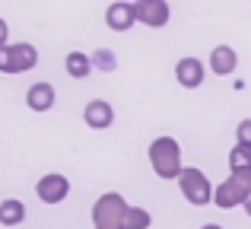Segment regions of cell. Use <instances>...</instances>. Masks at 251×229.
Listing matches in <instances>:
<instances>
[{
    "label": "cell",
    "mask_w": 251,
    "mask_h": 229,
    "mask_svg": "<svg viewBox=\"0 0 251 229\" xmlns=\"http://www.w3.org/2000/svg\"><path fill=\"white\" fill-rule=\"evenodd\" d=\"M147 153H150V166H153V172L159 175V178H178V175L184 172L181 147H178L175 137H156Z\"/></svg>",
    "instance_id": "1"
},
{
    "label": "cell",
    "mask_w": 251,
    "mask_h": 229,
    "mask_svg": "<svg viewBox=\"0 0 251 229\" xmlns=\"http://www.w3.org/2000/svg\"><path fill=\"white\" fill-rule=\"evenodd\" d=\"M127 210H130L127 201L118 191H108L92 204V223H96V229H124Z\"/></svg>",
    "instance_id": "2"
},
{
    "label": "cell",
    "mask_w": 251,
    "mask_h": 229,
    "mask_svg": "<svg viewBox=\"0 0 251 229\" xmlns=\"http://www.w3.org/2000/svg\"><path fill=\"white\" fill-rule=\"evenodd\" d=\"M178 185H181V194L191 207H207L216 194V188L210 185V178L194 166H184V172L178 175Z\"/></svg>",
    "instance_id": "3"
},
{
    "label": "cell",
    "mask_w": 251,
    "mask_h": 229,
    "mask_svg": "<svg viewBox=\"0 0 251 229\" xmlns=\"http://www.w3.org/2000/svg\"><path fill=\"white\" fill-rule=\"evenodd\" d=\"M38 64V48L29 42H16L0 48V74H29Z\"/></svg>",
    "instance_id": "4"
},
{
    "label": "cell",
    "mask_w": 251,
    "mask_h": 229,
    "mask_svg": "<svg viewBox=\"0 0 251 229\" xmlns=\"http://www.w3.org/2000/svg\"><path fill=\"white\" fill-rule=\"evenodd\" d=\"M35 194H38L42 204H61V201L70 194V178H67V175H61V172H48V175L38 178Z\"/></svg>",
    "instance_id": "5"
},
{
    "label": "cell",
    "mask_w": 251,
    "mask_h": 229,
    "mask_svg": "<svg viewBox=\"0 0 251 229\" xmlns=\"http://www.w3.org/2000/svg\"><path fill=\"white\" fill-rule=\"evenodd\" d=\"M251 198V191L245 185H242L239 178H232V175H229L226 181H223L220 188H216V194H213V204L220 207V210H232V207H245V201Z\"/></svg>",
    "instance_id": "6"
},
{
    "label": "cell",
    "mask_w": 251,
    "mask_h": 229,
    "mask_svg": "<svg viewBox=\"0 0 251 229\" xmlns=\"http://www.w3.org/2000/svg\"><path fill=\"white\" fill-rule=\"evenodd\" d=\"M134 10H137V23L150 25V29H162V25L169 23V16H172L166 0H137Z\"/></svg>",
    "instance_id": "7"
},
{
    "label": "cell",
    "mask_w": 251,
    "mask_h": 229,
    "mask_svg": "<svg viewBox=\"0 0 251 229\" xmlns=\"http://www.w3.org/2000/svg\"><path fill=\"white\" fill-rule=\"evenodd\" d=\"M105 23H108L111 32H127L130 25L137 23L134 3H127V0H118V3H111L108 10H105Z\"/></svg>",
    "instance_id": "8"
},
{
    "label": "cell",
    "mask_w": 251,
    "mask_h": 229,
    "mask_svg": "<svg viewBox=\"0 0 251 229\" xmlns=\"http://www.w3.org/2000/svg\"><path fill=\"white\" fill-rule=\"evenodd\" d=\"M203 76H207V70H203V64L197 61V57H181V61L175 64V80H178V86H184V89H197L203 83Z\"/></svg>",
    "instance_id": "9"
},
{
    "label": "cell",
    "mask_w": 251,
    "mask_h": 229,
    "mask_svg": "<svg viewBox=\"0 0 251 229\" xmlns=\"http://www.w3.org/2000/svg\"><path fill=\"white\" fill-rule=\"evenodd\" d=\"M83 118H86V124H89L92 130H105V127L115 124V108H111V102H105V99H92L89 105L83 108Z\"/></svg>",
    "instance_id": "10"
},
{
    "label": "cell",
    "mask_w": 251,
    "mask_h": 229,
    "mask_svg": "<svg viewBox=\"0 0 251 229\" xmlns=\"http://www.w3.org/2000/svg\"><path fill=\"white\" fill-rule=\"evenodd\" d=\"M235 67H239V54H235L229 45H216V48L210 51V70H213L216 76L235 74Z\"/></svg>",
    "instance_id": "11"
},
{
    "label": "cell",
    "mask_w": 251,
    "mask_h": 229,
    "mask_svg": "<svg viewBox=\"0 0 251 229\" xmlns=\"http://www.w3.org/2000/svg\"><path fill=\"white\" fill-rule=\"evenodd\" d=\"M57 102V93L51 83H35V86H29V93H25V105L32 108V112H48V108H54Z\"/></svg>",
    "instance_id": "12"
},
{
    "label": "cell",
    "mask_w": 251,
    "mask_h": 229,
    "mask_svg": "<svg viewBox=\"0 0 251 229\" xmlns=\"http://www.w3.org/2000/svg\"><path fill=\"white\" fill-rule=\"evenodd\" d=\"M64 67H67V74L74 76V80H86V76L92 74V57L86 54V51H70Z\"/></svg>",
    "instance_id": "13"
},
{
    "label": "cell",
    "mask_w": 251,
    "mask_h": 229,
    "mask_svg": "<svg viewBox=\"0 0 251 229\" xmlns=\"http://www.w3.org/2000/svg\"><path fill=\"white\" fill-rule=\"evenodd\" d=\"M25 220V204L16 198L0 201V226H19Z\"/></svg>",
    "instance_id": "14"
},
{
    "label": "cell",
    "mask_w": 251,
    "mask_h": 229,
    "mask_svg": "<svg viewBox=\"0 0 251 229\" xmlns=\"http://www.w3.org/2000/svg\"><path fill=\"white\" fill-rule=\"evenodd\" d=\"M229 169H232V172H251V150L242 147V143H235L232 153H229Z\"/></svg>",
    "instance_id": "15"
},
{
    "label": "cell",
    "mask_w": 251,
    "mask_h": 229,
    "mask_svg": "<svg viewBox=\"0 0 251 229\" xmlns=\"http://www.w3.org/2000/svg\"><path fill=\"white\" fill-rule=\"evenodd\" d=\"M150 223H153L150 210H143V207H134V204H130L127 220H124V229H150Z\"/></svg>",
    "instance_id": "16"
},
{
    "label": "cell",
    "mask_w": 251,
    "mask_h": 229,
    "mask_svg": "<svg viewBox=\"0 0 251 229\" xmlns=\"http://www.w3.org/2000/svg\"><path fill=\"white\" fill-rule=\"evenodd\" d=\"M92 67H99V70H115L118 67V57H115V51L111 48H99V51H92Z\"/></svg>",
    "instance_id": "17"
},
{
    "label": "cell",
    "mask_w": 251,
    "mask_h": 229,
    "mask_svg": "<svg viewBox=\"0 0 251 229\" xmlns=\"http://www.w3.org/2000/svg\"><path fill=\"white\" fill-rule=\"evenodd\" d=\"M235 137H239L242 147H248V150H251V118H245V121L235 127Z\"/></svg>",
    "instance_id": "18"
},
{
    "label": "cell",
    "mask_w": 251,
    "mask_h": 229,
    "mask_svg": "<svg viewBox=\"0 0 251 229\" xmlns=\"http://www.w3.org/2000/svg\"><path fill=\"white\" fill-rule=\"evenodd\" d=\"M6 38H10V25L6 19H0V48H6Z\"/></svg>",
    "instance_id": "19"
},
{
    "label": "cell",
    "mask_w": 251,
    "mask_h": 229,
    "mask_svg": "<svg viewBox=\"0 0 251 229\" xmlns=\"http://www.w3.org/2000/svg\"><path fill=\"white\" fill-rule=\"evenodd\" d=\"M201 229H223V226H220V223H203Z\"/></svg>",
    "instance_id": "20"
},
{
    "label": "cell",
    "mask_w": 251,
    "mask_h": 229,
    "mask_svg": "<svg viewBox=\"0 0 251 229\" xmlns=\"http://www.w3.org/2000/svg\"><path fill=\"white\" fill-rule=\"evenodd\" d=\"M245 213H248V217H251V198L245 201Z\"/></svg>",
    "instance_id": "21"
}]
</instances>
